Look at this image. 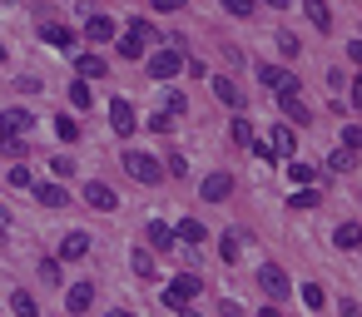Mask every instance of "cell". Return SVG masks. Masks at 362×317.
<instances>
[{"label":"cell","instance_id":"f35d334b","mask_svg":"<svg viewBox=\"0 0 362 317\" xmlns=\"http://www.w3.org/2000/svg\"><path fill=\"white\" fill-rule=\"evenodd\" d=\"M55 174H60V179H70V174H75V159H65V154H60V159H55Z\"/></svg>","mask_w":362,"mask_h":317},{"label":"cell","instance_id":"c3c4849f","mask_svg":"<svg viewBox=\"0 0 362 317\" xmlns=\"http://www.w3.org/2000/svg\"><path fill=\"white\" fill-rule=\"evenodd\" d=\"M110 317H134V312H119V307H115V312H110Z\"/></svg>","mask_w":362,"mask_h":317},{"label":"cell","instance_id":"5bb4252c","mask_svg":"<svg viewBox=\"0 0 362 317\" xmlns=\"http://www.w3.org/2000/svg\"><path fill=\"white\" fill-rule=\"evenodd\" d=\"M85 40H95V45H100V40H115V20H110V16H90V20H85Z\"/></svg>","mask_w":362,"mask_h":317},{"label":"cell","instance_id":"277c9868","mask_svg":"<svg viewBox=\"0 0 362 317\" xmlns=\"http://www.w3.org/2000/svg\"><path fill=\"white\" fill-rule=\"evenodd\" d=\"M228 193H233V174H223V169L209 174V179L199 184V198H204V203H223Z\"/></svg>","mask_w":362,"mask_h":317},{"label":"cell","instance_id":"5b68a950","mask_svg":"<svg viewBox=\"0 0 362 317\" xmlns=\"http://www.w3.org/2000/svg\"><path fill=\"white\" fill-rule=\"evenodd\" d=\"M258 282H263L268 297H288V292H293V282H288V273H283L278 263H263V268H258Z\"/></svg>","mask_w":362,"mask_h":317},{"label":"cell","instance_id":"6da1fadb","mask_svg":"<svg viewBox=\"0 0 362 317\" xmlns=\"http://www.w3.org/2000/svg\"><path fill=\"white\" fill-rule=\"evenodd\" d=\"M124 174H129V179H139V184H159V179H164V164H159L154 154L129 149V154H124Z\"/></svg>","mask_w":362,"mask_h":317},{"label":"cell","instance_id":"83f0119b","mask_svg":"<svg viewBox=\"0 0 362 317\" xmlns=\"http://www.w3.org/2000/svg\"><path fill=\"white\" fill-rule=\"evenodd\" d=\"M70 104H75V109H90V85H85V80L70 85Z\"/></svg>","mask_w":362,"mask_h":317},{"label":"cell","instance_id":"d6986e66","mask_svg":"<svg viewBox=\"0 0 362 317\" xmlns=\"http://www.w3.org/2000/svg\"><path fill=\"white\" fill-rule=\"evenodd\" d=\"M75 70H80V80H100L105 75V60L100 55H75Z\"/></svg>","mask_w":362,"mask_h":317},{"label":"cell","instance_id":"2e32d148","mask_svg":"<svg viewBox=\"0 0 362 317\" xmlns=\"http://www.w3.org/2000/svg\"><path fill=\"white\" fill-rule=\"evenodd\" d=\"M35 198H40L45 208H65V203H70V193H65L60 184H35Z\"/></svg>","mask_w":362,"mask_h":317},{"label":"cell","instance_id":"484cf974","mask_svg":"<svg viewBox=\"0 0 362 317\" xmlns=\"http://www.w3.org/2000/svg\"><path fill=\"white\" fill-rule=\"evenodd\" d=\"M129 263H134V273H139V277H154V258H149V248H134V253H129Z\"/></svg>","mask_w":362,"mask_h":317},{"label":"cell","instance_id":"30bf717a","mask_svg":"<svg viewBox=\"0 0 362 317\" xmlns=\"http://www.w3.org/2000/svg\"><path fill=\"white\" fill-rule=\"evenodd\" d=\"M209 85H214V95H218L228 109H243V90H238L228 75H209Z\"/></svg>","mask_w":362,"mask_h":317},{"label":"cell","instance_id":"52a82bcc","mask_svg":"<svg viewBox=\"0 0 362 317\" xmlns=\"http://www.w3.org/2000/svg\"><path fill=\"white\" fill-rule=\"evenodd\" d=\"M110 124H115L119 139H129L134 124H139V119H134V104H129V100H110Z\"/></svg>","mask_w":362,"mask_h":317},{"label":"cell","instance_id":"3957f363","mask_svg":"<svg viewBox=\"0 0 362 317\" xmlns=\"http://www.w3.org/2000/svg\"><path fill=\"white\" fill-rule=\"evenodd\" d=\"M278 104H283V114H288L293 124H308V119H313V114H308V104H303V95H298V80L278 90Z\"/></svg>","mask_w":362,"mask_h":317},{"label":"cell","instance_id":"ba28073f","mask_svg":"<svg viewBox=\"0 0 362 317\" xmlns=\"http://www.w3.org/2000/svg\"><path fill=\"white\" fill-rule=\"evenodd\" d=\"M179 70H184V55H179V50H159V55L149 60V75H154V80H174Z\"/></svg>","mask_w":362,"mask_h":317},{"label":"cell","instance_id":"7c38bea8","mask_svg":"<svg viewBox=\"0 0 362 317\" xmlns=\"http://www.w3.org/2000/svg\"><path fill=\"white\" fill-rule=\"evenodd\" d=\"M85 253H90V233H80V228H75V233H65L60 258H65V263H75V258H85Z\"/></svg>","mask_w":362,"mask_h":317},{"label":"cell","instance_id":"681fc988","mask_svg":"<svg viewBox=\"0 0 362 317\" xmlns=\"http://www.w3.org/2000/svg\"><path fill=\"white\" fill-rule=\"evenodd\" d=\"M0 60H6V45H0Z\"/></svg>","mask_w":362,"mask_h":317},{"label":"cell","instance_id":"7dc6e473","mask_svg":"<svg viewBox=\"0 0 362 317\" xmlns=\"http://www.w3.org/2000/svg\"><path fill=\"white\" fill-rule=\"evenodd\" d=\"M179 317H199V312H194V307H184V312H179Z\"/></svg>","mask_w":362,"mask_h":317},{"label":"cell","instance_id":"60d3db41","mask_svg":"<svg viewBox=\"0 0 362 317\" xmlns=\"http://www.w3.org/2000/svg\"><path fill=\"white\" fill-rule=\"evenodd\" d=\"M154 11H184V0H154Z\"/></svg>","mask_w":362,"mask_h":317},{"label":"cell","instance_id":"d4e9b609","mask_svg":"<svg viewBox=\"0 0 362 317\" xmlns=\"http://www.w3.org/2000/svg\"><path fill=\"white\" fill-rule=\"evenodd\" d=\"M352 169V149H332L327 154V174H347Z\"/></svg>","mask_w":362,"mask_h":317},{"label":"cell","instance_id":"4316f807","mask_svg":"<svg viewBox=\"0 0 362 317\" xmlns=\"http://www.w3.org/2000/svg\"><path fill=\"white\" fill-rule=\"evenodd\" d=\"M11 312L16 317H35V297L30 292H11Z\"/></svg>","mask_w":362,"mask_h":317},{"label":"cell","instance_id":"1f68e13d","mask_svg":"<svg viewBox=\"0 0 362 317\" xmlns=\"http://www.w3.org/2000/svg\"><path fill=\"white\" fill-rule=\"evenodd\" d=\"M6 184H11V189H30V169H25V164H16V169L6 174Z\"/></svg>","mask_w":362,"mask_h":317},{"label":"cell","instance_id":"b9f144b4","mask_svg":"<svg viewBox=\"0 0 362 317\" xmlns=\"http://www.w3.org/2000/svg\"><path fill=\"white\" fill-rule=\"evenodd\" d=\"M347 55H352V65H362V40H352V45H347Z\"/></svg>","mask_w":362,"mask_h":317},{"label":"cell","instance_id":"cb8c5ba5","mask_svg":"<svg viewBox=\"0 0 362 317\" xmlns=\"http://www.w3.org/2000/svg\"><path fill=\"white\" fill-rule=\"evenodd\" d=\"M228 134H233V144H243V149H253V139H258L248 119H233V124H228Z\"/></svg>","mask_w":362,"mask_h":317},{"label":"cell","instance_id":"f1b7e54d","mask_svg":"<svg viewBox=\"0 0 362 317\" xmlns=\"http://www.w3.org/2000/svg\"><path fill=\"white\" fill-rule=\"evenodd\" d=\"M342 149L362 154V124H347V129H342Z\"/></svg>","mask_w":362,"mask_h":317},{"label":"cell","instance_id":"d590c367","mask_svg":"<svg viewBox=\"0 0 362 317\" xmlns=\"http://www.w3.org/2000/svg\"><path fill=\"white\" fill-rule=\"evenodd\" d=\"M223 11H228V16H238V20H243V16H253V0H223Z\"/></svg>","mask_w":362,"mask_h":317},{"label":"cell","instance_id":"7a4b0ae2","mask_svg":"<svg viewBox=\"0 0 362 317\" xmlns=\"http://www.w3.org/2000/svg\"><path fill=\"white\" fill-rule=\"evenodd\" d=\"M149 40H154V25H149V20H134V25L124 30V40H119V55H124V60H139Z\"/></svg>","mask_w":362,"mask_h":317},{"label":"cell","instance_id":"e575fe53","mask_svg":"<svg viewBox=\"0 0 362 317\" xmlns=\"http://www.w3.org/2000/svg\"><path fill=\"white\" fill-rule=\"evenodd\" d=\"M303 302H308V307H322V302H327V292H322L317 282H308V287H303Z\"/></svg>","mask_w":362,"mask_h":317},{"label":"cell","instance_id":"ab89813d","mask_svg":"<svg viewBox=\"0 0 362 317\" xmlns=\"http://www.w3.org/2000/svg\"><path fill=\"white\" fill-rule=\"evenodd\" d=\"M337 312H342V317H362V307H357L352 297H342V302H337Z\"/></svg>","mask_w":362,"mask_h":317},{"label":"cell","instance_id":"e0dca14e","mask_svg":"<svg viewBox=\"0 0 362 317\" xmlns=\"http://www.w3.org/2000/svg\"><path fill=\"white\" fill-rule=\"evenodd\" d=\"M90 302H95V287H90V282H75V287L65 292V307H70V312H85Z\"/></svg>","mask_w":362,"mask_h":317},{"label":"cell","instance_id":"7bdbcfd3","mask_svg":"<svg viewBox=\"0 0 362 317\" xmlns=\"http://www.w3.org/2000/svg\"><path fill=\"white\" fill-rule=\"evenodd\" d=\"M352 104H357V109H362V80H357V85H352Z\"/></svg>","mask_w":362,"mask_h":317},{"label":"cell","instance_id":"ac0fdd59","mask_svg":"<svg viewBox=\"0 0 362 317\" xmlns=\"http://www.w3.org/2000/svg\"><path fill=\"white\" fill-rule=\"evenodd\" d=\"M40 40L55 45V50H70V45H75V35H70L65 25H40Z\"/></svg>","mask_w":362,"mask_h":317},{"label":"cell","instance_id":"d6a6232c","mask_svg":"<svg viewBox=\"0 0 362 317\" xmlns=\"http://www.w3.org/2000/svg\"><path fill=\"white\" fill-rule=\"evenodd\" d=\"M0 154H6V159H25V139H0Z\"/></svg>","mask_w":362,"mask_h":317},{"label":"cell","instance_id":"44dd1931","mask_svg":"<svg viewBox=\"0 0 362 317\" xmlns=\"http://www.w3.org/2000/svg\"><path fill=\"white\" fill-rule=\"evenodd\" d=\"M332 243H337V248H362V228H357V223H337Z\"/></svg>","mask_w":362,"mask_h":317},{"label":"cell","instance_id":"7402d4cb","mask_svg":"<svg viewBox=\"0 0 362 317\" xmlns=\"http://www.w3.org/2000/svg\"><path fill=\"white\" fill-rule=\"evenodd\" d=\"M174 233H179V238H184V243H204V238H209V228H204V223H199V218H184V223H179V228H174Z\"/></svg>","mask_w":362,"mask_h":317},{"label":"cell","instance_id":"9a60e30c","mask_svg":"<svg viewBox=\"0 0 362 317\" xmlns=\"http://www.w3.org/2000/svg\"><path fill=\"white\" fill-rule=\"evenodd\" d=\"M268 149H273V159H293V149H298L293 129H288V124H278V129H273V144H268Z\"/></svg>","mask_w":362,"mask_h":317},{"label":"cell","instance_id":"f6af8a7d","mask_svg":"<svg viewBox=\"0 0 362 317\" xmlns=\"http://www.w3.org/2000/svg\"><path fill=\"white\" fill-rule=\"evenodd\" d=\"M6 228H11V213H6V208H0V233H6Z\"/></svg>","mask_w":362,"mask_h":317},{"label":"cell","instance_id":"9c48e42d","mask_svg":"<svg viewBox=\"0 0 362 317\" xmlns=\"http://www.w3.org/2000/svg\"><path fill=\"white\" fill-rule=\"evenodd\" d=\"M30 124H35V119H30L25 109H6V114H0V139H21Z\"/></svg>","mask_w":362,"mask_h":317},{"label":"cell","instance_id":"8992f818","mask_svg":"<svg viewBox=\"0 0 362 317\" xmlns=\"http://www.w3.org/2000/svg\"><path fill=\"white\" fill-rule=\"evenodd\" d=\"M194 297H199V277H174V282L164 287V302H169V307H179V312H184Z\"/></svg>","mask_w":362,"mask_h":317},{"label":"cell","instance_id":"ffe728a7","mask_svg":"<svg viewBox=\"0 0 362 317\" xmlns=\"http://www.w3.org/2000/svg\"><path fill=\"white\" fill-rule=\"evenodd\" d=\"M149 243H154V248H159V253H169V248H174V228H169V223H159V218H154V223H149Z\"/></svg>","mask_w":362,"mask_h":317},{"label":"cell","instance_id":"ee69618b","mask_svg":"<svg viewBox=\"0 0 362 317\" xmlns=\"http://www.w3.org/2000/svg\"><path fill=\"white\" fill-rule=\"evenodd\" d=\"M258 317H283V312L278 307H258Z\"/></svg>","mask_w":362,"mask_h":317},{"label":"cell","instance_id":"bcb514c9","mask_svg":"<svg viewBox=\"0 0 362 317\" xmlns=\"http://www.w3.org/2000/svg\"><path fill=\"white\" fill-rule=\"evenodd\" d=\"M263 6H273V11H283V6H288V0H263Z\"/></svg>","mask_w":362,"mask_h":317},{"label":"cell","instance_id":"836d02e7","mask_svg":"<svg viewBox=\"0 0 362 317\" xmlns=\"http://www.w3.org/2000/svg\"><path fill=\"white\" fill-rule=\"evenodd\" d=\"M40 277L45 282H60V258H40Z\"/></svg>","mask_w":362,"mask_h":317},{"label":"cell","instance_id":"4dcf8cb0","mask_svg":"<svg viewBox=\"0 0 362 317\" xmlns=\"http://www.w3.org/2000/svg\"><path fill=\"white\" fill-rule=\"evenodd\" d=\"M55 134H60L65 144H75V139H80V124H75V119H55Z\"/></svg>","mask_w":362,"mask_h":317},{"label":"cell","instance_id":"f546056e","mask_svg":"<svg viewBox=\"0 0 362 317\" xmlns=\"http://www.w3.org/2000/svg\"><path fill=\"white\" fill-rule=\"evenodd\" d=\"M278 50H283L288 60H298V50H303V45H298V35H293V30H283V35H278Z\"/></svg>","mask_w":362,"mask_h":317},{"label":"cell","instance_id":"4fadbf2b","mask_svg":"<svg viewBox=\"0 0 362 317\" xmlns=\"http://www.w3.org/2000/svg\"><path fill=\"white\" fill-rule=\"evenodd\" d=\"M303 11H308V20H313L322 35H332V11H327V0H303Z\"/></svg>","mask_w":362,"mask_h":317},{"label":"cell","instance_id":"8fae6325","mask_svg":"<svg viewBox=\"0 0 362 317\" xmlns=\"http://www.w3.org/2000/svg\"><path fill=\"white\" fill-rule=\"evenodd\" d=\"M85 203H90V208H100V213H115V203H119V198H115V189H110V184H85Z\"/></svg>","mask_w":362,"mask_h":317},{"label":"cell","instance_id":"8d00e7d4","mask_svg":"<svg viewBox=\"0 0 362 317\" xmlns=\"http://www.w3.org/2000/svg\"><path fill=\"white\" fill-rule=\"evenodd\" d=\"M223 258H228V263L238 258V228H233V233H223Z\"/></svg>","mask_w":362,"mask_h":317},{"label":"cell","instance_id":"603a6c76","mask_svg":"<svg viewBox=\"0 0 362 317\" xmlns=\"http://www.w3.org/2000/svg\"><path fill=\"white\" fill-rule=\"evenodd\" d=\"M258 80H263L268 90H283V85H288V70H278V65H258Z\"/></svg>","mask_w":362,"mask_h":317},{"label":"cell","instance_id":"74e56055","mask_svg":"<svg viewBox=\"0 0 362 317\" xmlns=\"http://www.w3.org/2000/svg\"><path fill=\"white\" fill-rule=\"evenodd\" d=\"M313 203H317V193H313V189H303V193H293V208H313Z\"/></svg>","mask_w":362,"mask_h":317}]
</instances>
